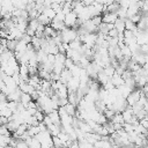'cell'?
Segmentation results:
<instances>
[{
  "label": "cell",
  "mask_w": 148,
  "mask_h": 148,
  "mask_svg": "<svg viewBox=\"0 0 148 148\" xmlns=\"http://www.w3.org/2000/svg\"><path fill=\"white\" fill-rule=\"evenodd\" d=\"M61 37H62V43H72L77 38V31L72 28H66L65 30L61 31Z\"/></svg>",
  "instance_id": "1"
},
{
  "label": "cell",
  "mask_w": 148,
  "mask_h": 148,
  "mask_svg": "<svg viewBox=\"0 0 148 148\" xmlns=\"http://www.w3.org/2000/svg\"><path fill=\"white\" fill-rule=\"evenodd\" d=\"M141 95H142V90H140V89H134L133 91H132V94L126 98V102H127V104H128V106H133V105H135L138 102H139V99L141 98Z\"/></svg>",
  "instance_id": "2"
},
{
  "label": "cell",
  "mask_w": 148,
  "mask_h": 148,
  "mask_svg": "<svg viewBox=\"0 0 148 148\" xmlns=\"http://www.w3.org/2000/svg\"><path fill=\"white\" fill-rule=\"evenodd\" d=\"M102 17H103V22L106 24H114L116 21L118 20L117 13H105L102 15Z\"/></svg>",
  "instance_id": "3"
},
{
  "label": "cell",
  "mask_w": 148,
  "mask_h": 148,
  "mask_svg": "<svg viewBox=\"0 0 148 148\" xmlns=\"http://www.w3.org/2000/svg\"><path fill=\"white\" fill-rule=\"evenodd\" d=\"M80 79L79 77H72L69 81H68V83H67V88H68V90L69 91H74V92H76L77 90H79V88H80Z\"/></svg>",
  "instance_id": "4"
},
{
  "label": "cell",
  "mask_w": 148,
  "mask_h": 148,
  "mask_svg": "<svg viewBox=\"0 0 148 148\" xmlns=\"http://www.w3.org/2000/svg\"><path fill=\"white\" fill-rule=\"evenodd\" d=\"M118 89H119V92H120L121 97H123V98H125V99H126V98L132 94V91L134 90L133 88H131V87H128V86H126V84H124V86L119 87Z\"/></svg>",
  "instance_id": "5"
},
{
  "label": "cell",
  "mask_w": 148,
  "mask_h": 148,
  "mask_svg": "<svg viewBox=\"0 0 148 148\" xmlns=\"http://www.w3.org/2000/svg\"><path fill=\"white\" fill-rule=\"evenodd\" d=\"M111 81H112V83H113V86H114L116 88H119V87H121V86L125 84V80H124L123 76L119 75V74H114V75L111 77Z\"/></svg>",
  "instance_id": "6"
},
{
  "label": "cell",
  "mask_w": 148,
  "mask_h": 148,
  "mask_svg": "<svg viewBox=\"0 0 148 148\" xmlns=\"http://www.w3.org/2000/svg\"><path fill=\"white\" fill-rule=\"evenodd\" d=\"M121 114H123V117H124L125 123H127V124H130L131 120H132L133 117H134V113H133V110H132L131 106H128L124 112H121Z\"/></svg>",
  "instance_id": "7"
},
{
  "label": "cell",
  "mask_w": 148,
  "mask_h": 148,
  "mask_svg": "<svg viewBox=\"0 0 148 148\" xmlns=\"http://www.w3.org/2000/svg\"><path fill=\"white\" fill-rule=\"evenodd\" d=\"M120 51H121L123 58L131 60V58H132V51H131L130 46H127L126 44H124V45H121V46H120Z\"/></svg>",
  "instance_id": "8"
},
{
  "label": "cell",
  "mask_w": 148,
  "mask_h": 148,
  "mask_svg": "<svg viewBox=\"0 0 148 148\" xmlns=\"http://www.w3.org/2000/svg\"><path fill=\"white\" fill-rule=\"evenodd\" d=\"M114 28L118 30V32H124L126 30V27H125V20L123 18H118L114 23Z\"/></svg>",
  "instance_id": "9"
},
{
  "label": "cell",
  "mask_w": 148,
  "mask_h": 148,
  "mask_svg": "<svg viewBox=\"0 0 148 148\" xmlns=\"http://www.w3.org/2000/svg\"><path fill=\"white\" fill-rule=\"evenodd\" d=\"M65 109H66L67 113H68L71 117H75V114H76V111H77V106H76V105H73V104L68 103V104L65 106Z\"/></svg>",
  "instance_id": "10"
},
{
  "label": "cell",
  "mask_w": 148,
  "mask_h": 148,
  "mask_svg": "<svg viewBox=\"0 0 148 148\" xmlns=\"http://www.w3.org/2000/svg\"><path fill=\"white\" fill-rule=\"evenodd\" d=\"M37 20H38V22H39L40 24H43V25H45V27L50 25V24H51V22H52V21H51V20H50L45 14H40V15L38 16V18H37Z\"/></svg>",
  "instance_id": "11"
},
{
  "label": "cell",
  "mask_w": 148,
  "mask_h": 148,
  "mask_svg": "<svg viewBox=\"0 0 148 148\" xmlns=\"http://www.w3.org/2000/svg\"><path fill=\"white\" fill-rule=\"evenodd\" d=\"M27 47H28V44H27L23 39H21V40L17 42L15 52H25V51H27Z\"/></svg>",
  "instance_id": "12"
},
{
  "label": "cell",
  "mask_w": 148,
  "mask_h": 148,
  "mask_svg": "<svg viewBox=\"0 0 148 148\" xmlns=\"http://www.w3.org/2000/svg\"><path fill=\"white\" fill-rule=\"evenodd\" d=\"M103 72H104V74L106 75V76H109L110 79L116 74V68L112 66V65H110V66H106V67H104L103 68Z\"/></svg>",
  "instance_id": "13"
},
{
  "label": "cell",
  "mask_w": 148,
  "mask_h": 148,
  "mask_svg": "<svg viewBox=\"0 0 148 148\" xmlns=\"http://www.w3.org/2000/svg\"><path fill=\"white\" fill-rule=\"evenodd\" d=\"M39 133H40V130H39V127H38V126H29L28 134H29L31 138H36Z\"/></svg>",
  "instance_id": "14"
},
{
  "label": "cell",
  "mask_w": 148,
  "mask_h": 148,
  "mask_svg": "<svg viewBox=\"0 0 148 148\" xmlns=\"http://www.w3.org/2000/svg\"><path fill=\"white\" fill-rule=\"evenodd\" d=\"M43 14H45V15H46L51 21H52V20H54V18H56V15H57L56 10H54L53 8H51V7H50V8H45Z\"/></svg>",
  "instance_id": "15"
},
{
  "label": "cell",
  "mask_w": 148,
  "mask_h": 148,
  "mask_svg": "<svg viewBox=\"0 0 148 148\" xmlns=\"http://www.w3.org/2000/svg\"><path fill=\"white\" fill-rule=\"evenodd\" d=\"M111 123H112V124H121V125H124V124H125V120H124L123 114H121V113H116V116L112 118Z\"/></svg>",
  "instance_id": "16"
},
{
  "label": "cell",
  "mask_w": 148,
  "mask_h": 148,
  "mask_svg": "<svg viewBox=\"0 0 148 148\" xmlns=\"http://www.w3.org/2000/svg\"><path fill=\"white\" fill-rule=\"evenodd\" d=\"M32 101V98H31V95L30 94H27V92H22V95H21V99H20V102L22 103V104H28V103H30Z\"/></svg>",
  "instance_id": "17"
},
{
  "label": "cell",
  "mask_w": 148,
  "mask_h": 148,
  "mask_svg": "<svg viewBox=\"0 0 148 148\" xmlns=\"http://www.w3.org/2000/svg\"><path fill=\"white\" fill-rule=\"evenodd\" d=\"M39 24H40V23L38 22V20H30V21H29V25H28V28L31 29V30H34V31H37Z\"/></svg>",
  "instance_id": "18"
},
{
  "label": "cell",
  "mask_w": 148,
  "mask_h": 148,
  "mask_svg": "<svg viewBox=\"0 0 148 148\" xmlns=\"http://www.w3.org/2000/svg\"><path fill=\"white\" fill-rule=\"evenodd\" d=\"M14 113L10 111V109L9 108H6V109H2V110H0V116L1 117H6V118H12V116H13Z\"/></svg>",
  "instance_id": "19"
},
{
  "label": "cell",
  "mask_w": 148,
  "mask_h": 148,
  "mask_svg": "<svg viewBox=\"0 0 148 148\" xmlns=\"http://www.w3.org/2000/svg\"><path fill=\"white\" fill-rule=\"evenodd\" d=\"M20 75L24 76V75H29V67L28 65H20V71H18Z\"/></svg>",
  "instance_id": "20"
},
{
  "label": "cell",
  "mask_w": 148,
  "mask_h": 148,
  "mask_svg": "<svg viewBox=\"0 0 148 148\" xmlns=\"http://www.w3.org/2000/svg\"><path fill=\"white\" fill-rule=\"evenodd\" d=\"M0 135H8V136H12V132L8 130L7 125H1V128H0Z\"/></svg>",
  "instance_id": "21"
},
{
  "label": "cell",
  "mask_w": 148,
  "mask_h": 148,
  "mask_svg": "<svg viewBox=\"0 0 148 148\" xmlns=\"http://www.w3.org/2000/svg\"><path fill=\"white\" fill-rule=\"evenodd\" d=\"M8 108L10 109V111L13 113H16L17 108H18V102H8Z\"/></svg>",
  "instance_id": "22"
},
{
  "label": "cell",
  "mask_w": 148,
  "mask_h": 148,
  "mask_svg": "<svg viewBox=\"0 0 148 148\" xmlns=\"http://www.w3.org/2000/svg\"><path fill=\"white\" fill-rule=\"evenodd\" d=\"M104 116L108 118V120H112V118L116 116V111H113V110H111V109H108V110H105Z\"/></svg>",
  "instance_id": "23"
},
{
  "label": "cell",
  "mask_w": 148,
  "mask_h": 148,
  "mask_svg": "<svg viewBox=\"0 0 148 148\" xmlns=\"http://www.w3.org/2000/svg\"><path fill=\"white\" fill-rule=\"evenodd\" d=\"M91 21H92V23H94L96 27H99V25L103 23V17H102V15H99V16H95V17L91 18Z\"/></svg>",
  "instance_id": "24"
},
{
  "label": "cell",
  "mask_w": 148,
  "mask_h": 148,
  "mask_svg": "<svg viewBox=\"0 0 148 148\" xmlns=\"http://www.w3.org/2000/svg\"><path fill=\"white\" fill-rule=\"evenodd\" d=\"M131 2L132 1H130V0H121V1H119V6L123 9H128L131 6Z\"/></svg>",
  "instance_id": "25"
},
{
  "label": "cell",
  "mask_w": 148,
  "mask_h": 148,
  "mask_svg": "<svg viewBox=\"0 0 148 148\" xmlns=\"http://www.w3.org/2000/svg\"><path fill=\"white\" fill-rule=\"evenodd\" d=\"M35 117L37 118V120H38L39 123H43V121H44V119H45V113H44L42 110H38V111H37V113L35 114Z\"/></svg>",
  "instance_id": "26"
},
{
  "label": "cell",
  "mask_w": 148,
  "mask_h": 148,
  "mask_svg": "<svg viewBox=\"0 0 148 148\" xmlns=\"http://www.w3.org/2000/svg\"><path fill=\"white\" fill-rule=\"evenodd\" d=\"M65 18H66V14L61 10V12L57 13V15H56V18H54V20H58V21H60V22H65Z\"/></svg>",
  "instance_id": "27"
},
{
  "label": "cell",
  "mask_w": 148,
  "mask_h": 148,
  "mask_svg": "<svg viewBox=\"0 0 148 148\" xmlns=\"http://www.w3.org/2000/svg\"><path fill=\"white\" fill-rule=\"evenodd\" d=\"M74 65H75V62H74L71 58H67V59H66V61H65V68H67V69H72Z\"/></svg>",
  "instance_id": "28"
},
{
  "label": "cell",
  "mask_w": 148,
  "mask_h": 148,
  "mask_svg": "<svg viewBox=\"0 0 148 148\" xmlns=\"http://www.w3.org/2000/svg\"><path fill=\"white\" fill-rule=\"evenodd\" d=\"M16 148H29V146L27 145L25 141H23V140H18V142H17V147H16Z\"/></svg>",
  "instance_id": "29"
},
{
  "label": "cell",
  "mask_w": 148,
  "mask_h": 148,
  "mask_svg": "<svg viewBox=\"0 0 148 148\" xmlns=\"http://www.w3.org/2000/svg\"><path fill=\"white\" fill-rule=\"evenodd\" d=\"M47 62L54 65V62H56V56L54 54H47Z\"/></svg>",
  "instance_id": "30"
},
{
  "label": "cell",
  "mask_w": 148,
  "mask_h": 148,
  "mask_svg": "<svg viewBox=\"0 0 148 148\" xmlns=\"http://www.w3.org/2000/svg\"><path fill=\"white\" fill-rule=\"evenodd\" d=\"M27 44H31V42H32V37H30L29 35H27V34H24V36H23V38H22Z\"/></svg>",
  "instance_id": "31"
},
{
  "label": "cell",
  "mask_w": 148,
  "mask_h": 148,
  "mask_svg": "<svg viewBox=\"0 0 148 148\" xmlns=\"http://www.w3.org/2000/svg\"><path fill=\"white\" fill-rule=\"evenodd\" d=\"M43 123H44L46 126H50L51 124H53V123H52V120H51V118H50L47 114L45 116V119H44V121H43Z\"/></svg>",
  "instance_id": "32"
},
{
  "label": "cell",
  "mask_w": 148,
  "mask_h": 148,
  "mask_svg": "<svg viewBox=\"0 0 148 148\" xmlns=\"http://www.w3.org/2000/svg\"><path fill=\"white\" fill-rule=\"evenodd\" d=\"M0 120H1V125H7V124L9 123V119L6 118V117H1Z\"/></svg>",
  "instance_id": "33"
}]
</instances>
